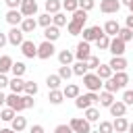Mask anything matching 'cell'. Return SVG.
Masks as SVG:
<instances>
[{
    "instance_id": "6da1fadb",
    "label": "cell",
    "mask_w": 133,
    "mask_h": 133,
    "mask_svg": "<svg viewBox=\"0 0 133 133\" xmlns=\"http://www.w3.org/2000/svg\"><path fill=\"white\" fill-rule=\"evenodd\" d=\"M98 100H100V96H98L96 91H87V94H79V96L75 98V106H77L79 110H85V108H89V106H94V104H98Z\"/></svg>"
},
{
    "instance_id": "7a4b0ae2",
    "label": "cell",
    "mask_w": 133,
    "mask_h": 133,
    "mask_svg": "<svg viewBox=\"0 0 133 133\" xmlns=\"http://www.w3.org/2000/svg\"><path fill=\"white\" fill-rule=\"evenodd\" d=\"M102 83H104V81H102L96 73H85V75H83V85H85L87 91H96V94H98V91L102 89Z\"/></svg>"
},
{
    "instance_id": "3957f363",
    "label": "cell",
    "mask_w": 133,
    "mask_h": 133,
    "mask_svg": "<svg viewBox=\"0 0 133 133\" xmlns=\"http://www.w3.org/2000/svg\"><path fill=\"white\" fill-rule=\"evenodd\" d=\"M69 127L73 129V133H89L91 131V123H87L85 118L81 116H73L69 121Z\"/></svg>"
},
{
    "instance_id": "277c9868",
    "label": "cell",
    "mask_w": 133,
    "mask_h": 133,
    "mask_svg": "<svg viewBox=\"0 0 133 133\" xmlns=\"http://www.w3.org/2000/svg\"><path fill=\"white\" fill-rule=\"evenodd\" d=\"M4 104H6L8 108H12V110H15L17 114L25 110V102H23V96H21V94H8V96H6V102H4Z\"/></svg>"
},
{
    "instance_id": "5b68a950",
    "label": "cell",
    "mask_w": 133,
    "mask_h": 133,
    "mask_svg": "<svg viewBox=\"0 0 133 133\" xmlns=\"http://www.w3.org/2000/svg\"><path fill=\"white\" fill-rule=\"evenodd\" d=\"M54 52H56V48H54L52 42H46V39H44L42 44H37V58H39V60H48V58H52Z\"/></svg>"
},
{
    "instance_id": "8992f818",
    "label": "cell",
    "mask_w": 133,
    "mask_h": 133,
    "mask_svg": "<svg viewBox=\"0 0 133 133\" xmlns=\"http://www.w3.org/2000/svg\"><path fill=\"white\" fill-rule=\"evenodd\" d=\"M73 54H75V58H77V60L87 62V58L91 56V46H89V42H83V39H81V42L77 44V48H75V52H73Z\"/></svg>"
},
{
    "instance_id": "52a82bcc",
    "label": "cell",
    "mask_w": 133,
    "mask_h": 133,
    "mask_svg": "<svg viewBox=\"0 0 133 133\" xmlns=\"http://www.w3.org/2000/svg\"><path fill=\"white\" fill-rule=\"evenodd\" d=\"M81 35H83V42H96L100 35H104V29L100 27V25H94V27H83V31H81Z\"/></svg>"
},
{
    "instance_id": "ba28073f",
    "label": "cell",
    "mask_w": 133,
    "mask_h": 133,
    "mask_svg": "<svg viewBox=\"0 0 133 133\" xmlns=\"http://www.w3.org/2000/svg\"><path fill=\"white\" fill-rule=\"evenodd\" d=\"M19 48H21L25 58H37V44L33 39H23V44Z\"/></svg>"
},
{
    "instance_id": "9c48e42d",
    "label": "cell",
    "mask_w": 133,
    "mask_h": 133,
    "mask_svg": "<svg viewBox=\"0 0 133 133\" xmlns=\"http://www.w3.org/2000/svg\"><path fill=\"white\" fill-rule=\"evenodd\" d=\"M19 12L23 15V19L25 17H35L37 15V2L35 0H23L21 6H19Z\"/></svg>"
},
{
    "instance_id": "30bf717a",
    "label": "cell",
    "mask_w": 133,
    "mask_h": 133,
    "mask_svg": "<svg viewBox=\"0 0 133 133\" xmlns=\"http://www.w3.org/2000/svg\"><path fill=\"white\" fill-rule=\"evenodd\" d=\"M125 48H127V44H125L123 39H118V37H110L108 52H110L112 56H125Z\"/></svg>"
},
{
    "instance_id": "8fae6325",
    "label": "cell",
    "mask_w": 133,
    "mask_h": 133,
    "mask_svg": "<svg viewBox=\"0 0 133 133\" xmlns=\"http://www.w3.org/2000/svg\"><path fill=\"white\" fill-rule=\"evenodd\" d=\"M6 39H8L10 46H21L23 39H25V33H23L19 27H10V31L6 33Z\"/></svg>"
},
{
    "instance_id": "7c38bea8",
    "label": "cell",
    "mask_w": 133,
    "mask_h": 133,
    "mask_svg": "<svg viewBox=\"0 0 133 133\" xmlns=\"http://www.w3.org/2000/svg\"><path fill=\"white\" fill-rule=\"evenodd\" d=\"M100 10L104 15H116L121 10V2L118 0H102L100 2Z\"/></svg>"
},
{
    "instance_id": "4fadbf2b",
    "label": "cell",
    "mask_w": 133,
    "mask_h": 133,
    "mask_svg": "<svg viewBox=\"0 0 133 133\" xmlns=\"http://www.w3.org/2000/svg\"><path fill=\"white\" fill-rule=\"evenodd\" d=\"M108 66L112 69V73H123V71L129 66V62H127L125 56H112L110 62H108Z\"/></svg>"
},
{
    "instance_id": "5bb4252c",
    "label": "cell",
    "mask_w": 133,
    "mask_h": 133,
    "mask_svg": "<svg viewBox=\"0 0 133 133\" xmlns=\"http://www.w3.org/2000/svg\"><path fill=\"white\" fill-rule=\"evenodd\" d=\"M62 94H64V100H75L79 94H81V87L77 83H66L62 87Z\"/></svg>"
},
{
    "instance_id": "9a60e30c",
    "label": "cell",
    "mask_w": 133,
    "mask_h": 133,
    "mask_svg": "<svg viewBox=\"0 0 133 133\" xmlns=\"http://www.w3.org/2000/svg\"><path fill=\"white\" fill-rule=\"evenodd\" d=\"M35 27H37V19H33V17H25V19L21 21V25H19V29H21L23 33H33Z\"/></svg>"
},
{
    "instance_id": "2e32d148",
    "label": "cell",
    "mask_w": 133,
    "mask_h": 133,
    "mask_svg": "<svg viewBox=\"0 0 133 133\" xmlns=\"http://www.w3.org/2000/svg\"><path fill=\"white\" fill-rule=\"evenodd\" d=\"M104 33L108 35V37H116V33H118V29H121V25H118V21H114V19H108L106 23H104Z\"/></svg>"
},
{
    "instance_id": "e0dca14e",
    "label": "cell",
    "mask_w": 133,
    "mask_h": 133,
    "mask_svg": "<svg viewBox=\"0 0 133 133\" xmlns=\"http://www.w3.org/2000/svg\"><path fill=\"white\" fill-rule=\"evenodd\" d=\"M4 19H6V23H8L10 27H19V25H21V21H23V15L15 8V10H8Z\"/></svg>"
},
{
    "instance_id": "ac0fdd59",
    "label": "cell",
    "mask_w": 133,
    "mask_h": 133,
    "mask_svg": "<svg viewBox=\"0 0 133 133\" xmlns=\"http://www.w3.org/2000/svg\"><path fill=\"white\" fill-rule=\"evenodd\" d=\"M112 81H114V85L118 87V89H125L127 85H129V75L123 71V73H112V77H110Z\"/></svg>"
},
{
    "instance_id": "d6986e66",
    "label": "cell",
    "mask_w": 133,
    "mask_h": 133,
    "mask_svg": "<svg viewBox=\"0 0 133 133\" xmlns=\"http://www.w3.org/2000/svg\"><path fill=\"white\" fill-rule=\"evenodd\" d=\"M8 87H10V94H23L25 89V79L23 77H12L8 81Z\"/></svg>"
},
{
    "instance_id": "ffe728a7",
    "label": "cell",
    "mask_w": 133,
    "mask_h": 133,
    "mask_svg": "<svg viewBox=\"0 0 133 133\" xmlns=\"http://www.w3.org/2000/svg\"><path fill=\"white\" fill-rule=\"evenodd\" d=\"M48 100H50L52 106H60V104L64 102V94H62V89H48Z\"/></svg>"
},
{
    "instance_id": "44dd1931",
    "label": "cell",
    "mask_w": 133,
    "mask_h": 133,
    "mask_svg": "<svg viewBox=\"0 0 133 133\" xmlns=\"http://www.w3.org/2000/svg\"><path fill=\"white\" fill-rule=\"evenodd\" d=\"M58 37H60V29H58L56 25H50V27L44 29V39H46V42H52V44H54Z\"/></svg>"
},
{
    "instance_id": "7402d4cb",
    "label": "cell",
    "mask_w": 133,
    "mask_h": 133,
    "mask_svg": "<svg viewBox=\"0 0 133 133\" xmlns=\"http://www.w3.org/2000/svg\"><path fill=\"white\" fill-rule=\"evenodd\" d=\"M10 129H12L15 133H21V131H25V129H27V118L17 114V116L10 121Z\"/></svg>"
},
{
    "instance_id": "603a6c76",
    "label": "cell",
    "mask_w": 133,
    "mask_h": 133,
    "mask_svg": "<svg viewBox=\"0 0 133 133\" xmlns=\"http://www.w3.org/2000/svg\"><path fill=\"white\" fill-rule=\"evenodd\" d=\"M73 60H75V54H73L71 50H60V52H58V62H60V66H71Z\"/></svg>"
},
{
    "instance_id": "cb8c5ba5",
    "label": "cell",
    "mask_w": 133,
    "mask_h": 133,
    "mask_svg": "<svg viewBox=\"0 0 133 133\" xmlns=\"http://www.w3.org/2000/svg\"><path fill=\"white\" fill-rule=\"evenodd\" d=\"M98 96H100L98 104H100L102 108H110V106L114 104V94H110V91H100Z\"/></svg>"
},
{
    "instance_id": "d4e9b609",
    "label": "cell",
    "mask_w": 133,
    "mask_h": 133,
    "mask_svg": "<svg viewBox=\"0 0 133 133\" xmlns=\"http://www.w3.org/2000/svg\"><path fill=\"white\" fill-rule=\"evenodd\" d=\"M108 110H110V114H112L114 118H118V116H125V112H127V106H125L121 100H114V104H112Z\"/></svg>"
},
{
    "instance_id": "484cf974",
    "label": "cell",
    "mask_w": 133,
    "mask_h": 133,
    "mask_svg": "<svg viewBox=\"0 0 133 133\" xmlns=\"http://www.w3.org/2000/svg\"><path fill=\"white\" fill-rule=\"evenodd\" d=\"M127 127H129V121H127L125 116H118V118L112 121V129H114V133H127Z\"/></svg>"
},
{
    "instance_id": "4316f807",
    "label": "cell",
    "mask_w": 133,
    "mask_h": 133,
    "mask_svg": "<svg viewBox=\"0 0 133 133\" xmlns=\"http://www.w3.org/2000/svg\"><path fill=\"white\" fill-rule=\"evenodd\" d=\"M94 73H96L102 81H106V79H110V77H112V69L108 66V62H106V64H102V62H100V66H98Z\"/></svg>"
},
{
    "instance_id": "83f0119b",
    "label": "cell",
    "mask_w": 133,
    "mask_h": 133,
    "mask_svg": "<svg viewBox=\"0 0 133 133\" xmlns=\"http://www.w3.org/2000/svg\"><path fill=\"white\" fill-rule=\"evenodd\" d=\"M83 112H85L83 118H85L87 123H98V121H100V110H98L96 106H89V108H85Z\"/></svg>"
},
{
    "instance_id": "f1b7e54d",
    "label": "cell",
    "mask_w": 133,
    "mask_h": 133,
    "mask_svg": "<svg viewBox=\"0 0 133 133\" xmlns=\"http://www.w3.org/2000/svg\"><path fill=\"white\" fill-rule=\"evenodd\" d=\"M62 10V0H46V12L48 15H56Z\"/></svg>"
},
{
    "instance_id": "f546056e",
    "label": "cell",
    "mask_w": 133,
    "mask_h": 133,
    "mask_svg": "<svg viewBox=\"0 0 133 133\" xmlns=\"http://www.w3.org/2000/svg\"><path fill=\"white\" fill-rule=\"evenodd\" d=\"M12 62H15V60H12L8 54H2V56H0V73H2V75L10 73V66H12Z\"/></svg>"
},
{
    "instance_id": "4dcf8cb0",
    "label": "cell",
    "mask_w": 133,
    "mask_h": 133,
    "mask_svg": "<svg viewBox=\"0 0 133 133\" xmlns=\"http://www.w3.org/2000/svg\"><path fill=\"white\" fill-rule=\"evenodd\" d=\"M66 23H69V17H66V12H62V10H60V12L52 15V25H56L58 29H60V27H64Z\"/></svg>"
},
{
    "instance_id": "1f68e13d",
    "label": "cell",
    "mask_w": 133,
    "mask_h": 133,
    "mask_svg": "<svg viewBox=\"0 0 133 133\" xmlns=\"http://www.w3.org/2000/svg\"><path fill=\"white\" fill-rule=\"evenodd\" d=\"M71 71H73V75H77V77H83L85 73H89V71H87V62H81V60H77L75 64H71Z\"/></svg>"
},
{
    "instance_id": "d6a6232c",
    "label": "cell",
    "mask_w": 133,
    "mask_h": 133,
    "mask_svg": "<svg viewBox=\"0 0 133 133\" xmlns=\"http://www.w3.org/2000/svg\"><path fill=\"white\" fill-rule=\"evenodd\" d=\"M25 71H27V66H25V62H21V60L12 62V66H10L12 77H23V75H25Z\"/></svg>"
},
{
    "instance_id": "836d02e7",
    "label": "cell",
    "mask_w": 133,
    "mask_h": 133,
    "mask_svg": "<svg viewBox=\"0 0 133 133\" xmlns=\"http://www.w3.org/2000/svg\"><path fill=\"white\" fill-rule=\"evenodd\" d=\"M73 17H71V21H75V23H79V25H83L85 27V21H87V12L85 10H81V8H77L75 12H71Z\"/></svg>"
},
{
    "instance_id": "e575fe53",
    "label": "cell",
    "mask_w": 133,
    "mask_h": 133,
    "mask_svg": "<svg viewBox=\"0 0 133 133\" xmlns=\"http://www.w3.org/2000/svg\"><path fill=\"white\" fill-rule=\"evenodd\" d=\"M60 83H62V79H60L58 75H48V77H46L48 89H60Z\"/></svg>"
},
{
    "instance_id": "d590c367",
    "label": "cell",
    "mask_w": 133,
    "mask_h": 133,
    "mask_svg": "<svg viewBox=\"0 0 133 133\" xmlns=\"http://www.w3.org/2000/svg\"><path fill=\"white\" fill-rule=\"evenodd\" d=\"M37 91H39V87H37V83H35V81H25V89H23V94H25V96L35 98V96H37Z\"/></svg>"
},
{
    "instance_id": "8d00e7d4",
    "label": "cell",
    "mask_w": 133,
    "mask_h": 133,
    "mask_svg": "<svg viewBox=\"0 0 133 133\" xmlns=\"http://www.w3.org/2000/svg\"><path fill=\"white\" fill-rule=\"evenodd\" d=\"M15 116H17V112H15L12 108H8V106L0 108V121H4V123H10Z\"/></svg>"
},
{
    "instance_id": "74e56055",
    "label": "cell",
    "mask_w": 133,
    "mask_h": 133,
    "mask_svg": "<svg viewBox=\"0 0 133 133\" xmlns=\"http://www.w3.org/2000/svg\"><path fill=\"white\" fill-rule=\"evenodd\" d=\"M66 31H69V35H81L83 25H79V23H75V21H69V23H66Z\"/></svg>"
},
{
    "instance_id": "f35d334b",
    "label": "cell",
    "mask_w": 133,
    "mask_h": 133,
    "mask_svg": "<svg viewBox=\"0 0 133 133\" xmlns=\"http://www.w3.org/2000/svg\"><path fill=\"white\" fill-rule=\"evenodd\" d=\"M116 37H118V39H123V42L127 44V42H131V39H133V31H131V29H127V27H121V29H118V33H116Z\"/></svg>"
},
{
    "instance_id": "ab89813d",
    "label": "cell",
    "mask_w": 133,
    "mask_h": 133,
    "mask_svg": "<svg viewBox=\"0 0 133 133\" xmlns=\"http://www.w3.org/2000/svg\"><path fill=\"white\" fill-rule=\"evenodd\" d=\"M79 8V0H62V10L64 12H75Z\"/></svg>"
},
{
    "instance_id": "60d3db41",
    "label": "cell",
    "mask_w": 133,
    "mask_h": 133,
    "mask_svg": "<svg viewBox=\"0 0 133 133\" xmlns=\"http://www.w3.org/2000/svg\"><path fill=\"white\" fill-rule=\"evenodd\" d=\"M37 25H39V27H44V29H46V27H50V25H52V15H48V12L39 15V17H37Z\"/></svg>"
},
{
    "instance_id": "b9f144b4",
    "label": "cell",
    "mask_w": 133,
    "mask_h": 133,
    "mask_svg": "<svg viewBox=\"0 0 133 133\" xmlns=\"http://www.w3.org/2000/svg\"><path fill=\"white\" fill-rule=\"evenodd\" d=\"M62 81H69L71 77H73V71H71V66H58V73H56Z\"/></svg>"
},
{
    "instance_id": "7bdbcfd3",
    "label": "cell",
    "mask_w": 133,
    "mask_h": 133,
    "mask_svg": "<svg viewBox=\"0 0 133 133\" xmlns=\"http://www.w3.org/2000/svg\"><path fill=\"white\" fill-rule=\"evenodd\" d=\"M96 46L100 48V50H108V46H110V37L104 33V35H100L98 39H96Z\"/></svg>"
},
{
    "instance_id": "ee69618b",
    "label": "cell",
    "mask_w": 133,
    "mask_h": 133,
    "mask_svg": "<svg viewBox=\"0 0 133 133\" xmlns=\"http://www.w3.org/2000/svg\"><path fill=\"white\" fill-rule=\"evenodd\" d=\"M98 133H114V129H112V121H100Z\"/></svg>"
},
{
    "instance_id": "f6af8a7d",
    "label": "cell",
    "mask_w": 133,
    "mask_h": 133,
    "mask_svg": "<svg viewBox=\"0 0 133 133\" xmlns=\"http://www.w3.org/2000/svg\"><path fill=\"white\" fill-rule=\"evenodd\" d=\"M125 106H133V89H125L123 91V100H121Z\"/></svg>"
},
{
    "instance_id": "bcb514c9",
    "label": "cell",
    "mask_w": 133,
    "mask_h": 133,
    "mask_svg": "<svg viewBox=\"0 0 133 133\" xmlns=\"http://www.w3.org/2000/svg\"><path fill=\"white\" fill-rule=\"evenodd\" d=\"M98 66H100V58H98V56H94V54H91V56H89V58H87V71H96V69H98Z\"/></svg>"
},
{
    "instance_id": "7dc6e473",
    "label": "cell",
    "mask_w": 133,
    "mask_h": 133,
    "mask_svg": "<svg viewBox=\"0 0 133 133\" xmlns=\"http://www.w3.org/2000/svg\"><path fill=\"white\" fill-rule=\"evenodd\" d=\"M94 6H96V2H94V0H79V8H81V10H85V12H89Z\"/></svg>"
},
{
    "instance_id": "c3c4849f",
    "label": "cell",
    "mask_w": 133,
    "mask_h": 133,
    "mask_svg": "<svg viewBox=\"0 0 133 133\" xmlns=\"http://www.w3.org/2000/svg\"><path fill=\"white\" fill-rule=\"evenodd\" d=\"M54 133H73V129H71L66 123H62V125H56V127H54Z\"/></svg>"
},
{
    "instance_id": "681fc988",
    "label": "cell",
    "mask_w": 133,
    "mask_h": 133,
    "mask_svg": "<svg viewBox=\"0 0 133 133\" xmlns=\"http://www.w3.org/2000/svg\"><path fill=\"white\" fill-rule=\"evenodd\" d=\"M21 2H23V0H4V4L8 6V10H15V8L19 10V6H21Z\"/></svg>"
},
{
    "instance_id": "f907efd6",
    "label": "cell",
    "mask_w": 133,
    "mask_h": 133,
    "mask_svg": "<svg viewBox=\"0 0 133 133\" xmlns=\"http://www.w3.org/2000/svg\"><path fill=\"white\" fill-rule=\"evenodd\" d=\"M23 102H25V110H29V108L35 106V100H33L31 96H25V94H23Z\"/></svg>"
},
{
    "instance_id": "816d5d0a",
    "label": "cell",
    "mask_w": 133,
    "mask_h": 133,
    "mask_svg": "<svg viewBox=\"0 0 133 133\" xmlns=\"http://www.w3.org/2000/svg\"><path fill=\"white\" fill-rule=\"evenodd\" d=\"M8 81H10V79H8L6 75H2V73H0V89H4V87H8Z\"/></svg>"
},
{
    "instance_id": "f5cc1de1",
    "label": "cell",
    "mask_w": 133,
    "mask_h": 133,
    "mask_svg": "<svg viewBox=\"0 0 133 133\" xmlns=\"http://www.w3.org/2000/svg\"><path fill=\"white\" fill-rule=\"evenodd\" d=\"M29 133H46V131H44V127H42V125H31Z\"/></svg>"
},
{
    "instance_id": "db71d44e",
    "label": "cell",
    "mask_w": 133,
    "mask_h": 133,
    "mask_svg": "<svg viewBox=\"0 0 133 133\" xmlns=\"http://www.w3.org/2000/svg\"><path fill=\"white\" fill-rule=\"evenodd\" d=\"M125 27H127V29H131V31H133V15H129V17H127V19H125Z\"/></svg>"
},
{
    "instance_id": "11a10c76",
    "label": "cell",
    "mask_w": 133,
    "mask_h": 133,
    "mask_svg": "<svg viewBox=\"0 0 133 133\" xmlns=\"http://www.w3.org/2000/svg\"><path fill=\"white\" fill-rule=\"evenodd\" d=\"M6 44H8V39H6V33H2V31H0V50H2Z\"/></svg>"
},
{
    "instance_id": "9f6ffc18",
    "label": "cell",
    "mask_w": 133,
    "mask_h": 133,
    "mask_svg": "<svg viewBox=\"0 0 133 133\" xmlns=\"http://www.w3.org/2000/svg\"><path fill=\"white\" fill-rule=\"evenodd\" d=\"M4 102H6V96H4V91H2V89H0V106H2V104H4Z\"/></svg>"
},
{
    "instance_id": "6f0895ef",
    "label": "cell",
    "mask_w": 133,
    "mask_h": 133,
    "mask_svg": "<svg viewBox=\"0 0 133 133\" xmlns=\"http://www.w3.org/2000/svg\"><path fill=\"white\" fill-rule=\"evenodd\" d=\"M0 133H15L10 127H4V129H0Z\"/></svg>"
},
{
    "instance_id": "680465c9",
    "label": "cell",
    "mask_w": 133,
    "mask_h": 133,
    "mask_svg": "<svg viewBox=\"0 0 133 133\" xmlns=\"http://www.w3.org/2000/svg\"><path fill=\"white\" fill-rule=\"evenodd\" d=\"M118 2H121V6H123V4H125V6H129V4L133 2V0H118Z\"/></svg>"
},
{
    "instance_id": "91938a15",
    "label": "cell",
    "mask_w": 133,
    "mask_h": 133,
    "mask_svg": "<svg viewBox=\"0 0 133 133\" xmlns=\"http://www.w3.org/2000/svg\"><path fill=\"white\" fill-rule=\"evenodd\" d=\"M127 133H133V123H129V127H127Z\"/></svg>"
},
{
    "instance_id": "94428289",
    "label": "cell",
    "mask_w": 133,
    "mask_h": 133,
    "mask_svg": "<svg viewBox=\"0 0 133 133\" xmlns=\"http://www.w3.org/2000/svg\"><path fill=\"white\" fill-rule=\"evenodd\" d=\"M129 10H131V15H133V2H131V4H129Z\"/></svg>"
},
{
    "instance_id": "6125c7cd",
    "label": "cell",
    "mask_w": 133,
    "mask_h": 133,
    "mask_svg": "<svg viewBox=\"0 0 133 133\" xmlns=\"http://www.w3.org/2000/svg\"><path fill=\"white\" fill-rule=\"evenodd\" d=\"M89 133H98V131H94V129H91V131H89Z\"/></svg>"
},
{
    "instance_id": "be15d7a7",
    "label": "cell",
    "mask_w": 133,
    "mask_h": 133,
    "mask_svg": "<svg viewBox=\"0 0 133 133\" xmlns=\"http://www.w3.org/2000/svg\"><path fill=\"white\" fill-rule=\"evenodd\" d=\"M0 108H2V106H0Z\"/></svg>"
},
{
    "instance_id": "e7e4bbea",
    "label": "cell",
    "mask_w": 133,
    "mask_h": 133,
    "mask_svg": "<svg viewBox=\"0 0 133 133\" xmlns=\"http://www.w3.org/2000/svg\"><path fill=\"white\" fill-rule=\"evenodd\" d=\"M131 89H133V87H131Z\"/></svg>"
},
{
    "instance_id": "03108f58",
    "label": "cell",
    "mask_w": 133,
    "mask_h": 133,
    "mask_svg": "<svg viewBox=\"0 0 133 133\" xmlns=\"http://www.w3.org/2000/svg\"><path fill=\"white\" fill-rule=\"evenodd\" d=\"M131 42H133V39H131Z\"/></svg>"
}]
</instances>
